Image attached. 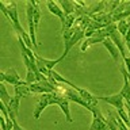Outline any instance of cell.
I'll use <instances>...</instances> for the list:
<instances>
[{"label": "cell", "instance_id": "5b68a950", "mask_svg": "<svg viewBox=\"0 0 130 130\" xmlns=\"http://www.w3.org/2000/svg\"><path fill=\"white\" fill-rule=\"evenodd\" d=\"M108 38L111 39L114 43H115V46H117L118 49H119V53H121V57H122V58H125V57H127V54H126V50H125V46H126V43H125V39H123V37H122V35L119 34V31L117 30V31L111 32Z\"/></svg>", "mask_w": 130, "mask_h": 130}, {"label": "cell", "instance_id": "ac0fdd59", "mask_svg": "<svg viewBox=\"0 0 130 130\" xmlns=\"http://www.w3.org/2000/svg\"><path fill=\"white\" fill-rule=\"evenodd\" d=\"M12 122H14V130H24L22 126L18 123V121H16V119H12Z\"/></svg>", "mask_w": 130, "mask_h": 130}, {"label": "cell", "instance_id": "4fadbf2b", "mask_svg": "<svg viewBox=\"0 0 130 130\" xmlns=\"http://www.w3.org/2000/svg\"><path fill=\"white\" fill-rule=\"evenodd\" d=\"M32 93L30 91V87H28V84H23V85H16L15 87V96H19L20 99L22 98H28L31 96Z\"/></svg>", "mask_w": 130, "mask_h": 130}, {"label": "cell", "instance_id": "8992f818", "mask_svg": "<svg viewBox=\"0 0 130 130\" xmlns=\"http://www.w3.org/2000/svg\"><path fill=\"white\" fill-rule=\"evenodd\" d=\"M46 6H47V10L50 11L53 15H56L57 18H58V19L61 20V26H64L65 19H67V16H65L64 11H62V8H61V7L58 6V3H56V2H52V0H49V2L46 3Z\"/></svg>", "mask_w": 130, "mask_h": 130}, {"label": "cell", "instance_id": "30bf717a", "mask_svg": "<svg viewBox=\"0 0 130 130\" xmlns=\"http://www.w3.org/2000/svg\"><path fill=\"white\" fill-rule=\"evenodd\" d=\"M58 107L61 108V111L64 112L65 118H67V122H69V123H72L73 119H72V115H71V110H69V100L67 99V98L61 96L60 95V100H58Z\"/></svg>", "mask_w": 130, "mask_h": 130}, {"label": "cell", "instance_id": "e0dca14e", "mask_svg": "<svg viewBox=\"0 0 130 130\" xmlns=\"http://www.w3.org/2000/svg\"><path fill=\"white\" fill-rule=\"evenodd\" d=\"M123 62H125V67H126V69H127V72H129V75H130V57H125Z\"/></svg>", "mask_w": 130, "mask_h": 130}, {"label": "cell", "instance_id": "2e32d148", "mask_svg": "<svg viewBox=\"0 0 130 130\" xmlns=\"http://www.w3.org/2000/svg\"><path fill=\"white\" fill-rule=\"evenodd\" d=\"M117 26H118V31H119V34L123 37H126V34H127V31H129V22L127 20H121V22H118L117 23Z\"/></svg>", "mask_w": 130, "mask_h": 130}, {"label": "cell", "instance_id": "52a82bcc", "mask_svg": "<svg viewBox=\"0 0 130 130\" xmlns=\"http://www.w3.org/2000/svg\"><path fill=\"white\" fill-rule=\"evenodd\" d=\"M85 37V32H84V30H80V31H77V32H75V35L72 37L71 39H69V42L65 45V49H64V53L62 54H61V58H65V57H67V54L69 53V50H71V49L75 46V45L79 42V41H81Z\"/></svg>", "mask_w": 130, "mask_h": 130}, {"label": "cell", "instance_id": "7a4b0ae2", "mask_svg": "<svg viewBox=\"0 0 130 130\" xmlns=\"http://www.w3.org/2000/svg\"><path fill=\"white\" fill-rule=\"evenodd\" d=\"M0 81H2V84L6 81L8 84H12V85H23L26 84V81L20 79L19 73L16 72L15 68H8L6 72H0Z\"/></svg>", "mask_w": 130, "mask_h": 130}, {"label": "cell", "instance_id": "9a60e30c", "mask_svg": "<svg viewBox=\"0 0 130 130\" xmlns=\"http://www.w3.org/2000/svg\"><path fill=\"white\" fill-rule=\"evenodd\" d=\"M106 127H107L106 121L100 119V118H95V117H93L92 123H91V126H89V130H103Z\"/></svg>", "mask_w": 130, "mask_h": 130}, {"label": "cell", "instance_id": "ffe728a7", "mask_svg": "<svg viewBox=\"0 0 130 130\" xmlns=\"http://www.w3.org/2000/svg\"><path fill=\"white\" fill-rule=\"evenodd\" d=\"M103 130H110V127H108V126H107V127H106V129H103Z\"/></svg>", "mask_w": 130, "mask_h": 130}, {"label": "cell", "instance_id": "d6986e66", "mask_svg": "<svg viewBox=\"0 0 130 130\" xmlns=\"http://www.w3.org/2000/svg\"><path fill=\"white\" fill-rule=\"evenodd\" d=\"M126 43V46H127V49H129V52H130V41H127V42H125Z\"/></svg>", "mask_w": 130, "mask_h": 130}, {"label": "cell", "instance_id": "ba28073f", "mask_svg": "<svg viewBox=\"0 0 130 130\" xmlns=\"http://www.w3.org/2000/svg\"><path fill=\"white\" fill-rule=\"evenodd\" d=\"M103 46L107 49V52L110 53V56L112 57V60L115 61L117 64L119 62V56H121V53H119V49L115 46V43H114L110 38H106L104 42H103Z\"/></svg>", "mask_w": 130, "mask_h": 130}, {"label": "cell", "instance_id": "6da1fadb", "mask_svg": "<svg viewBox=\"0 0 130 130\" xmlns=\"http://www.w3.org/2000/svg\"><path fill=\"white\" fill-rule=\"evenodd\" d=\"M0 8L4 16L10 20V23L12 24V28L16 31L18 35H22L24 32V28L22 27V24L19 22V15H18V8H16V3L15 2H10V3H2L0 2Z\"/></svg>", "mask_w": 130, "mask_h": 130}, {"label": "cell", "instance_id": "3957f363", "mask_svg": "<svg viewBox=\"0 0 130 130\" xmlns=\"http://www.w3.org/2000/svg\"><path fill=\"white\" fill-rule=\"evenodd\" d=\"M98 99L103 100V102H106V103H108L111 106H114L117 110L125 108V99H123V96H122L119 92L115 93V95H111V96H98Z\"/></svg>", "mask_w": 130, "mask_h": 130}, {"label": "cell", "instance_id": "9c48e42d", "mask_svg": "<svg viewBox=\"0 0 130 130\" xmlns=\"http://www.w3.org/2000/svg\"><path fill=\"white\" fill-rule=\"evenodd\" d=\"M35 58H37V65H42V67L47 68L49 71H53L56 65L62 61L61 57H60V58H56V60H49V58H43V57H41L39 54H37V53H35Z\"/></svg>", "mask_w": 130, "mask_h": 130}, {"label": "cell", "instance_id": "277c9868", "mask_svg": "<svg viewBox=\"0 0 130 130\" xmlns=\"http://www.w3.org/2000/svg\"><path fill=\"white\" fill-rule=\"evenodd\" d=\"M49 104V98H47V93H43V95H39V98L37 99V104L34 107V112H32V117H34V119L38 121L41 118V114L45 108L47 107Z\"/></svg>", "mask_w": 130, "mask_h": 130}, {"label": "cell", "instance_id": "7c38bea8", "mask_svg": "<svg viewBox=\"0 0 130 130\" xmlns=\"http://www.w3.org/2000/svg\"><path fill=\"white\" fill-rule=\"evenodd\" d=\"M19 104H20V98L19 96H14L8 104V115L10 114H14V115L18 118V114H19Z\"/></svg>", "mask_w": 130, "mask_h": 130}, {"label": "cell", "instance_id": "5bb4252c", "mask_svg": "<svg viewBox=\"0 0 130 130\" xmlns=\"http://www.w3.org/2000/svg\"><path fill=\"white\" fill-rule=\"evenodd\" d=\"M11 99H12V96H10V93H8V91H7L6 85L0 84V102H2L4 106H7V107H8Z\"/></svg>", "mask_w": 130, "mask_h": 130}, {"label": "cell", "instance_id": "8fae6325", "mask_svg": "<svg viewBox=\"0 0 130 130\" xmlns=\"http://www.w3.org/2000/svg\"><path fill=\"white\" fill-rule=\"evenodd\" d=\"M58 6L62 8L65 16L75 14V2H71V0H62V2H58Z\"/></svg>", "mask_w": 130, "mask_h": 130}]
</instances>
